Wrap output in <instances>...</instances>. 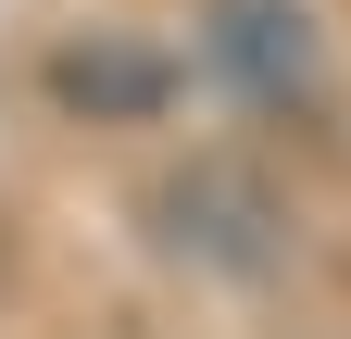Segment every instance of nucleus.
Here are the masks:
<instances>
[{
	"instance_id": "f03ea898",
	"label": "nucleus",
	"mask_w": 351,
	"mask_h": 339,
	"mask_svg": "<svg viewBox=\"0 0 351 339\" xmlns=\"http://www.w3.org/2000/svg\"><path fill=\"white\" fill-rule=\"evenodd\" d=\"M201 63L251 113H314L326 101V25L314 0H201Z\"/></svg>"
},
{
	"instance_id": "f257e3e1",
	"label": "nucleus",
	"mask_w": 351,
	"mask_h": 339,
	"mask_svg": "<svg viewBox=\"0 0 351 339\" xmlns=\"http://www.w3.org/2000/svg\"><path fill=\"white\" fill-rule=\"evenodd\" d=\"M151 239L176 251V264H201V277H276L289 264V201L263 189V163L239 151H189L176 176H151Z\"/></svg>"
},
{
	"instance_id": "7ed1b4c3",
	"label": "nucleus",
	"mask_w": 351,
	"mask_h": 339,
	"mask_svg": "<svg viewBox=\"0 0 351 339\" xmlns=\"http://www.w3.org/2000/svg\"><path fill=\"white\" fill-rule=\"evenodd\" d=\"M51 75H63V101H125V113L163 101V63H138V51H63Z\"/></svg>"
}]
</instances>
